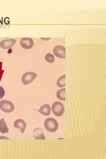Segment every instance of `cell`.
Instances as JSON below:
<instances>
[{"mask_svg": "<svg viewBox=\"0 0 106 159\" xmlns=\"http://www.w3.org/2000/svg\"><path fill=\"white\" fill-rule=\"evenodd\" d=\"M0 109L6 113H11L14 110L15 106L13 103L8 100L0 101Z\"/></svg>", "mask_w": 106, "mask_h": 159, "instance_id": "cell-3", "label": "cell"}, {"mask_svg": "<svg viewBox=\"0 0 106 159\" xmlns=\"http://www.w3.org/2000/svg\"><path fill=\"white\" fill-rule=\"evenodd\" d=\"M8 131L9 129L7 128L6 121H5L4 119H1V120H0V133H8Z\"/></svg>", "mask_w": 106, "mask_h": 159, "instance_id": "cell-11", "label": "cell"}, {"mask_svg": "<svg viewBox=\"0 0 106 159\" xmlns=\"http://www.w3.org/2000/svg\"><path fill=\"white\" fill-rule=\"evenodd\" d=\"M34 43L31 38H22L20 40V45L24 49H30L31 48Z\"/></svg>", "mask_w": 106, "mask_h": 159, "instance_id": "cell-6", "label": "cell"}, {"mask_svg": "<svg viewBox=\"0 0 106 159\" xmlns=\"http://www.w3.org/2000/svg\"><path fill=\"white\" fill-rule=\"evenodd\" d=\"M45 127L49 132H55L58 128V122L53 118H48L45 121Z\"/></svg>", "mask_w": 106, "mask_h": 159, "instance_id": "cell-1", "label": "cell"}, {"mask_svg": "<svg viewBox=\"0 0 106 159\" xmlns=\"http://www.w3.org/2000/svg\"><path fill=\"white\" fill-rule=\"evenodd\" d=\"M42 40H49V39H51L50 38H47V39H45V38H41Z\"/></svg>", "mask_w": 106, "mask_h": 159, "instance_id": "cell-17", "label": "cell"}, {"mask_svg": "<svg viewBox=\"0 0 106 159\" xmlns=\"http://www.w3.org/2000/svg\"><path fill=\"white\" fill-rule=\"evenodd\" d=\"M65 80H66V75L62 76H60L58 79L57 82H56V84H57L58 86L60 88L64 87L66 86Z\"/></svg>", "mask_w": 106, "mask_h": 159, "instance_id": "cell-13", "label": "cell"}, {"mask_svg": "<svg viewBox=\"0 0 106 159\" xmlns=\"http://www.w3.org/2000/svg\"><path fill=\"white\" fill-rule=\"evenodd\" d=\"M15 43H16V41L15 39H6L0 43V46L3 49H9L12 48Z\"/></svg>", "mask_w": 106, "mask_h": 159, "instance_id": "cell-7", "label": "cell"}, {"mask_svg": "<svg viewBox=\"0 0 106 159\" xmlns=\"http://www.w3.org/2000/svg\"><path fill=\"white\" fill-rule=\"evenodd\" d=\"M65 93H66V88H63V89H61L58 90L57 92H56V97L58 99L62 101H65L66 98H65Z\"/></svg>", "mask_w": 106, "mask_h": 159, "instance_id": "cell-12", "label": "cell"}, {"mask_svg": "<svg viewBox=\"0 0 106 159\" xmlns=\"http://www.w3.org/2000/svg\"><path fill=\"white\" fill-rule=\"evenodd\" d=\"M0 139H9L6 137H0Z\"/></svg>", "mask_w": 106, "mask_h": 159, "instance_id": "cell-16", "label": "cell"}, {"mask_svg": "<svg viewBox=\"0 0 106 159\" xmlns=\"http://www.w3.org/2000/svg\"><path fill=\"white\" fill-rule=\"evenodd\" d=\"M45 60L46 62H50V63H53L55 62V57L51 54H47L45 56Z\"/></svg>", "mask_w": 106, "mask_h": 159, "instance_id": "cell-14", "label": "cell"}, {"mask_svg": "<svg viewBox=\"0 0 106 159\" xmlns=\"http://www.w3.org/2000/svg\"><path fill=\"white\" fill-rule=\"evenodd\" d=\"M4 95H5V90L4 89V88L0 86V100H1V99L4 98Z\"/></svg>", "mask_w": 106, "mask_h": 159, "instance_id": "cell-15", "label": "cell"}, {"mask_svg": "<svg viewBox=\"0 0 106 159\" xmlns=\"http://www.w3.org/2000/svg\"><path fill=\"white\" fill-rule=\"evenodd\" d=\"M33 136H34L35 139H45V135L43 130L40 128H36L33 131Z\"/></svg>", "mask_w": 106, "mask_h": 159, "instance_id": "cell-10", "label": "cell"}, {"mask_svg": "<svg viewBox=\"0 0 106 159\" xmlns=\"http://www.w3.org/2000/svg\"><path fill=\"white\" fill-rule=\"evenodd\" d=\"M26 123L25 121L23 119H17L16 121L14 122V127L15 128H18L21 130V132L23 133L25 132V130L26 129Z\"/></svg>", "mask_w": 106, "mask_h": 159, "instance_id": "cell-8", "label": "cell"}, {"mask_svg": "<svg viewBox=\"0 0 106 159\" xmlns=\"http://www.w3.org/2000/svg\"><path fill=\"white\" fill-rule=\"evenodd\" d=\"M52 111L56 116L60 117L64 113V106L61 102L56 101L52 106Z\"/></svg>", "mask_w": 106, "mask_h": 159, "instance_id": "cell-2", "label": "cell"}, {"mask_svg": "<svg viewBox=\"0 0 106 159\" xmlns=\"http://www.w3.org/2000/svg\"><path fill=\"white\" fill-rule=\"evenodd\" d=\"M53 53L59 58H65L66 57V48L63 46H56L54 48Z\"/></svg>", "mask_w": 106, "mask_h": 159, "instance_id": "cell-5", "label": "cell"}, {"mask_svg": "<svg viewBox=\"0 0 106 159\" xmlns=\"http://www.w3.org/2000/svg\"><path fill=\"white\" fill-rule=\"evenodd\" d=\"M51 111V106H49L48 104H45V105L42 106L40 108V109H38V112L45 116H47L48 115H50Z\"/></svg>", "mask_w": 106, "mask_h": 159, "instance_id": "cell-9", "label": "cell"}, {"mask_svg": "<svg viewBox=\"0 0 106 159\" xmlns=\"http://www.w3.org/2000/svg\"><path fill=\"white\" fill-rule=\"evenodd\" d=\"M37 76V74L35 72H27L25 73L22 76V82L24 85H27L32 82Z\"/></svg>", "mask_w": 106, "mask_h": 159, "instance_id": "cell-4", "label": "cell"}]
</instances>
